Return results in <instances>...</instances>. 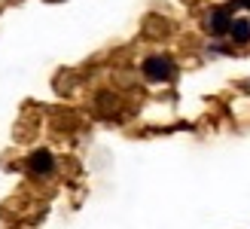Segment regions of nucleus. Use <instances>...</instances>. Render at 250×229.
<instances>
[{"label":"nucleus","instance_id":"f257e3e1","mask_svg":"<svg viewBox=\"0 0 250 229\" xmlns=\"http://www.w3.org/2000/svg\"><path fill=\"white\" fill-rule=\"evenodd\" d=\"M144 73H146V80L162 83V80H168V76L174 73V65H171V58H165V55H153V58H146Z\"/></svg>","mask_w":250,"mask_h":229},{"label":"nucleus","instance_id":"f03ea898","mask_svg":"<svg viewBox=\"0 0 250 229\" xmlns=\"http://www.w3.org/2000/svg\"><path fill=\"white\" fill-rule=\"evenodd\" d=\"M205 24H208V31H210V34H226V31H229V24H232V16H229L226 9H214V12L208 16Z\"/></svg>","mask_w":250,"mask_h":229},{"label":"nucleus","instance_id":"7ed1b4c3","mask_svg":"<svg viewBox=\"0 0 250 229\" xmlns=\"http://www.w3.org/2000/svg\"><path fill=\"white\" fill-rule=\"evenodd\" d=\"M31 171L34 174H49V171H52V156H49L46 150H37L31 156Z\"/></svg>","mask_w":250,"mask_h":229},{"label":"nucleus","instance_id":"20e7f679","mask_svg":"<svg viewBox=\"0 0 250 229\" xmlns=\"http://www.w3.org/2000/svg\"><path fill=\"white\" fill-rule=\"evenodd\" d=\"M229 34L235 37V43H250V22L247 19H235L229 24Z\"/></svg>","mask_w":250,"mask_h":229},{"label":"nucleus","instance_id":"39448f33","mask_svg":"<svg viewBox=\"0 0 250 229\" xmlns=\"http://www.w3.org/2000/svg\"><path fill=\"white\" fill-rule=\"evenodd\" d=\"M238 3H241V6H247V9H250V0H238Z\"/></svg>","mask_w":250,"mask_h":229}]
</instances>
